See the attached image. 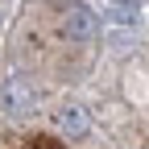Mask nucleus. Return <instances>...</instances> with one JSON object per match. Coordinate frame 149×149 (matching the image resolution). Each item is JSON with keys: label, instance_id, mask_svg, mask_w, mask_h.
<instances>
[{"label": "nucleus", "instance_id": "f03ea898", "mask_svg": "<svg viewBox=\"0 0 149 149\" xmlns=\"http://www.w3.org/2000/svg\"><path fill=\"white\" fill-rule=\"evenodd\" d=\"M58 128H62L66 137H87V133H91L87 108H83V104H62V108H58Z\"/></svg>", "mask_w": 149, "mask_h": 149}, {"label": "nucleus", "instance_id": "f257e3e1", "mask_svg": "<svg viewBox=\"0 0 149 149\" xmlns=\"http://www.w3.org/2000/svg\"><path fill=\"white\" fill-rule=\"evenodd\" d=\"M58 25H62V37H70V42H91V37H95V17H91L83 4H74V0L62 8Z\"/></svg>", "mask_w": 149, "mask_h": 149}, {"label": "nucleus", "instance_id": "20e7f679", "mask_svg": "<svg viewBox=\"0 0 149 149\" xmlns=\"http://www.w3.org/2000/svg\"><path fill=\"white\" fill-rule=\"evenodd\" d=\"M108 4L120 21H137V0H108Z\"/></svg>", "mask_w": 149, "mask_h": 149}, {"label": "nucleus", "instance_id": "7ed1b4c3", "mask_svg": "<svg viewBox=\"0 0 149 149\" xmlns=\"http://www.w3.org/2000/svg\"><path fill=\"white\" fill-rule=\"evenodd\" d=\"M0 104H4V112L21 116V112L33 104V91H29L21 79H4V87H0Z\"/></svg>", "mask_w": 149, "mask_h": 149}]
</instances>
